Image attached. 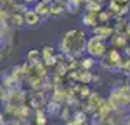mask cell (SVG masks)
<instances>
[{
	"instance_id": "obj_1",
	"label": "cell",
	"mask_w": 130,
	"mask_h": 125,
	"mask_svg": "<svg viewBox=\"0 0 130 125\" xmlns=\"http://www.w3.org/2000/svg\"><path fill=\"white\" fill-rule=\"evenodd\" d=\"M86 32L80 29H69L66 31L61 39H60L59 48L66 57H80L85 53L86 47Z\"/></svg>"
},
{
	"instance_id": "obj_2",
	"label": "cell",
	"mask_w": 130,
	"mask_h": 125,
	"mask_svg": "<svg viewBox=\"0 0 130 125\" xmlns=\"http://www.w3.org/2000/svg\"><path fill=\"white\" fill-rule=\"evenodd\" d=\"M85 51H86V53L89 54V57H92V58H102L107 53L105 39H101L98 36L92 35L91 38L86 39Z\"/></svg>"
},
{
	"instance_id": "obj_3",
	"label": "cell",
	"mask_w": 130,
	"mask_h": 125,
	"mask_svg": "<svg viewBox=\"0 0 130 125\" xmlns=\"http://www.w3.org/2000/svg\"><path fill=\"white\" fill-rule=\"evenodd\" d=\"M112 34H114V28L108 26V23H101L92 28V35L98 36L101 39H108Z\"/></svg>"
},
{
	"instance_id": "obj_4",
	"label": "cell",
	"mask_w": 130,
	"mask_h": 125,
	"mask_svg": "<svg viewBox=\"0 0 130 125\" xmlns=\"http://www.w3.org/2000/svg\"><path fill=\"white\" fill-rule=\"evenodd\" d=\"M22 15H24L25 25H28V26H35V25H38L40 22H41V18H40V16L35 13V10L31 9V7L25 9L24 12H22Z\"/></svg>"
},
{
	"instance_id": "obj_5",
	"label": "cell",
	"mask_w": 130,
	"mask_h": 125,
	"mask_svg": "<svg viewBox=\"0 0 130 125\" xmlns=\"http://www.w3.org/2000/svg\"><path fill=\"white\" fill-rule=\"evenodd\" d=\"M35 13L41 18V20H45L47 18H50V5L47 3H44L41 0H37L35 3H34V7H32Z\"/></svg>"
},
{
	"instance_id": "obj_6",
	"label": "cell",
	"mask_w": 130,
	"mask_h": 125,
	"mask_svg": "<svg viewBox=\"0 0 130 125\" xmlns=\"http://www.w3.org/2000/svg\"><path fill=\"white\" fill-rule=\"evenodd\" d=\"M82 23L86 26V28H94L98 25V18H96V13L95 12H89V10H85L82 15Z\"/></svg>"
},
{
	"instance_id": "obj_7",
	"label": "cell",
	"mask_w": 130,
	"mask_h": 125,
	"mask_svg": "<svg viewBox=\"0 0 130 125\" xmlns=\"http://www.w3.org/2000/svg\"><path fill=\"white\" fill-rule=\"evenodd\" d=\"M63 12H64V5H61V2L53 0L50 3V16H59Z\"/></svg>"
},
{
	"instance_id": "obj_8",
	"label": "cell",
	"mask_w": 130,
	"mask_h": 125,
	"mask_svg": "<svg viewBox=\"0 0 130 125\" xmlns=\"http://www.w3.org/2000/svg\"><path fill=\"white\" fill-rule=\"evenodd\" d=\"M10 22H12L13 26H16V28H21V26H24L25 25V20H24V15L21 12H15L10 16Z\"/></svg>"
},
{
	"instance_id": "obj_9",
	"label": "cell",
	"mask_w": 130,
	"mask_h": 125,
	"mask_svg": "<svg viewBox=\"0 0 130 125\" xmlns=\"http://www.w3.org/2000/svg\"><path fill=\"white\" fill-rule=\"evenodd\" d=\"M96 18H98V23H108L110 20H111L114 16H112L111 13L108 12V10H104V9H101L100 12L96 13Z\"/></svg>"
},
{
	"instance_id": "obj_10",
	"label": "cell",
	"mask_w": 130,
	"mask_h": 125,
	"mask_svg": "<svg viewBox=\"0 0 130 125\" xmlns=\"http://www.w3.org/2000/svg\"><path fill=\"white\" fill-rule=\"evenodd\" d=\"M40 58H41V53H40L38 49H29V51H28V55H26L28 63L37 64V63H40Z\"/></svg>"
},
{
	"instance_id": "obj_11",
	"label": "cell",
	"mask_w": 130,
	"mask_h": 125,
	"mask_svg": "<svg viewBox=\"0 0 130 125\" xmlns=\"http://www.w3.org/2000/svg\"><path fill=\"white\" fill-rule=\"evenodd\" d=\"M47 111H48L50 115H57V113L61 111V106H60V103L57 101H51L47 105Z\"/></svg>"
},
{
	"instance_id": "obj_12",
	"label": "cell",
	"mask_w": 130,
	"mask_h": 125,
	"mask_svg": "<svg viewBox=\"0 0 130 125\" xmlns=\"http://www.w3.org/2000/svg\"><path fill=\"white\" fill-rule=\"evenodd\" d=\"M126 34H117L116 32V36L112 38V44H114V47H124L126 45Z\"/></svg>"
},
{
	"instance_id": "obj_13",
	"label": "cell",
	"mask_w": 130,
	"mask_h": 125,
	"mask_svg": "<svg viewBox=\"0 0 130 125\" xmlns=\"http://www.w3.org/2000/svg\"><path fill=\"white\" fill-rule=\"evenodd\" d=\"M95 64V58H92V57H85V58H82V61H80V67H82V70H91L92 67H94Z\"/></svg>"
},
{
	"instance_id": "obj_14",
	"label": "cell",
	"mask_w": 130,
	"mask_h": 125,
	"mask_svg": "<svg viewBox=\"0 0 130 125\" xmlns=\"http://www.w3.org/2000/svg\"><path fill=\"white\" fill-rule=\"evenodd\" d=\"M40 53H41V58H47V57H51V55H54V48L45 45V47L42 48V51H40Z\"/></svg>"
},
{
	"instance_id": "obj_15",
	"label": "cell",
	"mask_w": 130,
	"mask_h": 125,
	"mask_svg": "<svg viewBox=\"0 0 130 125\" xmlns=\"http://www.w3.org/2000/svg\"><path fill=\"white\" fill-rule=\"evenodd\" d=\"M35 118H37V125H45V122H47V116H45L41 111H40V112L37 111Z\"/></svg>"
},
{
	"instance_id": "obj_16",
	"label": "cell",
	"mask_w": 130,
	"mask_h": 125,
	"mask_svg": "<svg viewBox=\"0 0 130 125\" xmlns=\"http://www.w3.org/2000/svg\"><path fill=\"white\" fill-rule=\"evenodd\" d=\"M112 2H116L118 6H121V7H127V5L130 3V0H112Z\"/></svg>"
},
{
	"instance_id": "obj_17",
	"label": "cell",
	"mask_w": 130,
	"mask_h": 125,
	"mask_svg": "<svg viewBox=\"0 0 130 125\" xmlns=\"http://www.w3.org/2000/svg\"><path fill=\"white\" fill-rule=\"evenodd\" d=\"M22 2H24L25 5H34L37 0H22Z\"/></svg>"
},
{
	"instance_id": "obj_18",
	"label": "cell",
	"mask_w": 130,
	"mask_h": 125,
	"mask_svg": "<svg viewBox=\"0 0 130 125\" xmlns=\"http://www.w3.org/2000/svg\"><path fill=\"white\" fill-rule=\"evenodd\" d=\"M72 2H76L77 5H82V3H85L86 0H72Z\"/></svg>"
},
{
	"instance_id": "obj_19",
	"label": "cell",
	"mask_w": 130,
	"mask_h": 125,
	"mask_svg": "<svg viewBox=\"0 0 130 125\" xmlns=\"http://www.w3.org/2000/svg\"><path fill=\"white\" fill-rule=\"evenodd\" d=\"M0 124H3V116L0 115Z\"/></svg>"
},
{
	"instance_id": "obj_20",
	"label": "cell",
	"mask_w": 130,
	"mask_h": 125,
	"mask_svg": "<svg viewBox=\"0 0 130 125\" xmlns=\"http://www.w3.org/2000/svg\"><path fill=\"white\" fill-rule=\"evenodd\" d=\"M2 89H3V86H2V84H0V93H2V92H3V90H2Z\"/></svg>"
}]
</instances>
